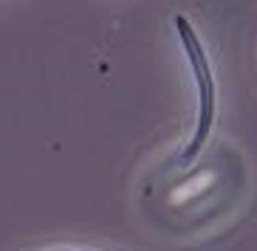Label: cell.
Segmentation results:
<instances>
[{
  "label": "cell",
  "mask_w": 257,
  "mask_h": 251,
  "mask_svg": "<svg viewBox=\"0 0 257 251\" xmlns=\"http://www.w3.org/2000/svg\"><path fill=\"white\" fill-rule=\"evenodd\" d=\"M175 29L184 40V48H187V57H189V65H192V74H195V82H198V91H201V116H198V130H195V138L189 150L181 155V164H189V161L198 155V150L204 147L206 136H209V127H212V119H215V85H212V71H209V62H206V54L198 43V37L192 34L189 23L184 20L181 15L175 17Z\"/></svg>",
  "instance_id": "obj_1"
}]
</instances>
